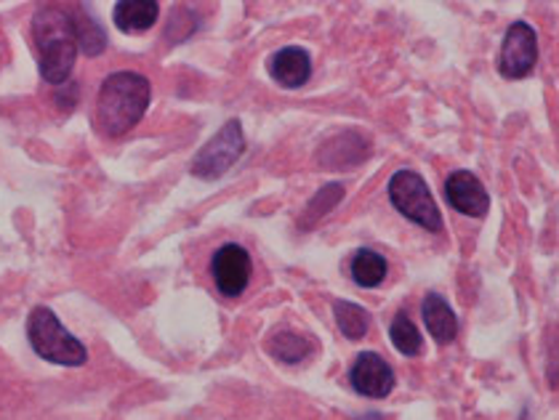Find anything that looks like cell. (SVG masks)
<instances>
[{"mask_svg":"<svg viewBox=\"0 0 559 420\" xmlns=\"http://www.w3.org/2000/svg\"><path fill=\"white\" fill-rule=\"evenodd\" d=\"M152 101V85L142 72L120 70L105 77L96 96V120L102 133L109 139L126 136L147 115Z\"/></svg>","mask_w":559,"mask_h":420,"instance_id":"6da1fadb","label":"cell"},{"mask_svg":"<svg viewBox=\"0 0 559 420\" xmlns=\"http://www.w3.org/2000/svg\"><path fill=\"white\" fill-rule=\"evenodd\" d=\"M33 35L40 51V77L51 85H64L78 62L72 14L59 5H44L33 16Z\"/></svg>","mask_w":559,"mask_h":420,"instance_id":"7a4b0ae2","label":"cell"},{"mask_svg":"<svg viewBox=\"0 0 559 420\" xmlns=\"http://www.w3.org/2000/svg\"><path fill=\"white\" fill-rule=\"evenodd\" d=\"M27 340L40 359L62 368H83L88 349L59 322L48 307H35L27 316Z\"/></svg>","mask_w":559,"mask_h":420,"instance_id":"3957f363","label":"cell"},{"mask_svg":"<svg viewBox=\"0 0 559 420\" xmlns=\"http://www.w3.org/2000/svg\"><path fill=\"white\" fill-rule=\"evenodd\" d=\"M389 203L394 205V211L403 213L408 221L416 224V227H424L429 231L442 229V216L440 208H437L435 197H431L427 181H424L421 173L416 170L403 168L389 179L386 184Z\"/></svg>","mask_w":559,"mask_h":420,"instance_id":"277c9868","label":"cell"},{"mask_svg":"<svg viewBox=\"0 0 559 420\" xmlns=\"http://www.w3.org/2000/svg\"><path fill=\"white\" fill-rule=\"evenodd\" d=\"M242 152H246V133H242L240 120L233 118L218 128L211 142H205L198 149V155L192 160V176L205 181L222 179L240 160Z\"/></svg>","mask_w":559,"mask_h":420,"instance_id":"5b68a950","label":"cell"},{"mask_svg":"<svg viewBox=\"0 0 559 420\" xmlns=\"http://www.w3.org/2000/svg\"><path fill=\"white\" fill-rule=\"evenodd\" d=\"M538 62V35L527 22L509 24L507 35L501 43V57H498V70L509 81H522L533 72Z\"/></svg>","mask_w":559,"mask_h":420,"instance_id":"8992f818","label":"cell"},{"mask_svg":"<svg viewBox=\"0 0 559 420\" xmlns=\"http://www.w3.org/2000/svg\"><path fill=\"white\" fill-rule=\"evenodd\" d=\"M211 277L224 298H240L251 283V255L237 242H224L211 259Z\"/></svg>","mask_w":559,"mask_h":420,"instance_id":"52a82bcc","label":"cell"},{"mask_svg":"<svg viewBox=\"0 0 559 420\" xmlns=\"http://www.w3.org/2000/svg\"><path fill=\"white\" fill-rule=\"evenodd\" d=\"M349 383L360 397L386 399L394 392V370L376 351H362V355H357L355 364H352Z\"/></svg>","mask_w":559,"mask_h":420,"instance_id":"ba28073f","label":"cell"},{"mask_svg":"<svg viewBox=\"0 0 559 420\" xmlns=\"http://www.w3.org/2000/svg\"><path fill=\"white\" fill-rule=\"evenodd\" d=\"M445 200L453 211L464 213L469 218H483L490 211L488 190L472 170H453L445 179Z\"/></svg>","mask_w":559,"mask_h":420,"instance_id":"9c48e42d","label":"cell"},{"mask_svg":"<svg viewBox=\"0 0 559 420\" xmlns=\"http://www.w3.org/2000/svg\"><path fill=\"white\" fill-rule=\"evenodd\" d=\"M272 81L283 88H301L312 77V57L301 46H285L270 59Z\"/></svg>","mask_w":559,"mask_h":420,"instance_id":"30bf717a","label":"cell"},{"mask_svg":"<svg viewBox=\"0 0 559 420\" xmlns=\"http://www.w3.org/2000/svg\"><path fill=\"white\" fill-rule=\"evenodd\" d=\"M370 155V142L368 136H362L360 131H342L336 139L323 144V149L318 152V160L325 168H338V166H357Z\"/></svg>","mask_w":559,"mask_h":420,"instance_id":"8fae6325","label":"cell"},{"mask_svg":"<svg viewBox=\"0 0 559 420\" xmlns=\"http://www.w3.org/2000/svg\"><path fill=\"white\" fill-rule=\"evenodd\" d=\"M421 316H424V327H427V333L440 346L453 344L455 336H459V320H455V312L451 309V303H448L440 293L424 296Z\"/></svg>","mask_w":559,"mask_h":420,"instance_id":"7c38bea8","label":"cell"},{"mask_svg":"<svg viewBox=\"0 0 559 420\" xmlns=\"http://www.w3.org/2000/svg\"><path fill=\"white\" fill-rule=\"evenodd\" d=\"M157 16H160L157 0H120V3H115L112 11L115 27L126 35L147 33V29L155 27Z\"/></svg>","mask_w":559,"mask_h":420,"instance_id":"4fadbf2b","label":"cell"},{"mask_svg":"<svg viewBox=\"0 0 559 420\" xmlns=\"http://www.w3.org/2000/svg\"><path fill=\"white\" fill-rule=\"evenodd\" d=\"M72 29H75V43L78 51H83L86 57H99L107 48V33L96 16L86 9H78L72 14Z\"/></svg>","mask_w":559,"mask_h":420,"instance_id":"5bb4252c","label":"cell"},{"mask_svg":"<svg viewBox=\"0 0 559 420\" xmlns=\"http://www.w3.org/2000/svg\"><path fill=\"white\" fill-rule=\"evenodd\" d=\"M389 264L379 251H370V248H360L352 259V279H355L360 288H379L386 279Z\"/></svg>","mask_w":559,"mask_h":420,"instance_id":"9a60e30c","label":"cell"},{"mask_svg":"<svg viewBox=\"0 0 559 420\" xmlns=\"http://www.w3.org/2000/svg\"><path fill=\"white\" fill-rule=\"evenodd\" d=\"M266 346H270L272 357L280 359V362H285V364H299L314 351L312 340H309L307 336H301V333H294V331L275 333Z\"/></svg>","mask_w":559,"mask_h":420,"instance_id":"2e32d148","label":"cell"},{"mask_svg":"<svg viewBox=\"0 0 559 420\" xmlns=\"http://www.w3.org/2000/svg\"><path fill=\"white\" fill-rule=\"evenodd\" d=\"M333 314H336V325L344 333V338L360 340L368 336L370 314L366 307L355 301H336L333 303Z\"/></svg>","mask_w":559,"mask_h":420,"instance_id":"e0dca14e","label":"cell"},{"mask_svg":"<svg viewBox=\"0 0 559 420\" xmlns=\"http://www.w3.org/2000/svg\"><path fill=\"white\" fill-rule=\"evenodd\" d=\"M389 338H392V346L405 357H418L424 349V338L418 333L416 322L411 320L408 314L400 312L389 325Z\"/></svg>","mask_w":559,"mask_h":420,"instance_id":"ac0fdd59","label":"cell"},{"mask_svg":"<svg viewBox=\"0 0 559 420\" xmlns=\"http://www.w3.org/2000/svg\"><path fill=\"white\" fill-rule=\"evenodd\" d=\"M342 200H344V187L342 184H325L323 190H320L312 200H309L307 213L301 216V224L309 229L314 221H320V218L328 216V213L336 208Z\"/></svg>","mask_w":559,"mask_h":420,"instance_id":"d6986e66","label":"cell"},{"mask_svg":"<svg viewBox=\"0 0 559 420\" xmlns=\"http://www.w3.org/2000/svg\"><path fill=\"white\" fill-rule=\"evenodd\" d=\"M360 420H384V416H379V412H370V416L360 418Z\"/></svg>","mask_w":559,"mask_h":420,"instance_id":"ffe728a7","label":"cell"}]
</instances>
